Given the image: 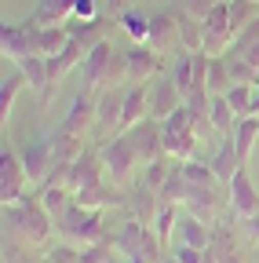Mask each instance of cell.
Segmentation results:
<instances>
[{
  "mask_svg": "<svg viewBox=\"0 0 259 263\" xmlns=\"http://www.w3.org/2000/svg\"><path fill=\"white\" fill-rule=\"evenodd\" d=\"M179 44L183 51H205V29H201V18H190L179 11Z\"/></svg>",
  "mask_w": 259,
  "mask_h": 263,
  "instance_id": "obj_30",
  "label": "cell"
},
{
  "mask_svg": "<svg viewBox=\"0 0 259 263\" xmlns=\"http://www.w3.org/2000/svg\"><path fill=\"white\" fill-rule=\"evenodd\" d=\"M226 103L234 106L237 121H241V117H252V114H255V110H252V103H255V84H234L230 91H226Z\"/></svg>",
  "mask_w": 259,
  "mask_h": 263,
  "instance_id": "obj_35",
  "label": "cell"
},
{
  "mask_svg": "<svg viewBox=\"0 0 259 263\" xmlns=\"http://www.w3.org/2000/svg\"><path fill=\"white\" fill-rule=\"evenodd\" d=\"M95 124H99V99H91V91L84 88V91L73 99V106H70L66 121H62V128H66L70 136H77V139L88 143V132H91Z\"/></svg>",
  "mask_w": 259,
  "mask_h": 263,
  "instance_id": "obj_11",
  "label": "cell"
},
{
  "mask_svg": "<svg viewBox=\"0 0 259 263\" xmlns=\"http://www.w3.org/2000/svg\"><path fill=\"white\" fill-rule=\"evenodd\" d=\"M230 88H234V77H230L226 59H212V66H208V91L212 95H226Z\"/></svg>",
  "mask_w": 259,
  "mask_h": 263,
  "instance_id": "obj_36",
  "label": "cell"
},
{
  "mask_svg": "<svg viewBox=\"0 0 259 263\" xmlns=\"http://www.w3.org/2000/svg\"><path fill=\"white\" fill-rule=\"evenodd\" d=\"M255 4H259V0H255Z\"/></svg>",
  "mask_w": 259,
  "mask_h": 263,
  "instance_id": "obj_51",
  "label": "cell"
},
{
  "mask_svg": "<svg viewBox=\"0 0 259 263\" xmlns=\"http://www.w3.org/2000/svg\"><path fill=\"white\" fill-rule=\"evenodd\" d=\"M128 136H132L135 154H139L143 164H153V161H161V157H168V154H165V136H161V121L146 117L143 124H135L132 132H128Z\"/></svg>",
  "mask_w": 259,
  "mask_h": 263,
  "instance_id": "obj_13",
  "label": "cell"
},
{
  "mask_svg": "<svg viewBox=\"0 0 259 263\" xmlns=\"http://www.w3.org/2000/svg\"><path fill=\"white\" fill-rule=\"evenodd\" d=\"M103 172H106V164H103V154H95V150H84L70 168H66V186L77 194L91 183H103Z\"/></svg>",
  "mask_w": 259,
  "mask_h": 263,
  "instance_id": "obj_16",
  "label": "cell"
},
{
  "mask_svg": "<svg viewBox=\"0 0 259 263\" xmlns=\"http://www.w3.org/2000/svg\"><path fill=\"white\" fill-rule=\"evenodd\" d=\"M161 263H179V259H175V256H168V259H161Z\"/></svg>",
  "mask_w": 259,
  "mask_h": 263,
  "instance_id": "obj_49",
  "label": "cell"
},
{
  "mask_svg": "<svg viewBox=\"0 0 259 263\" xmlns=\"http://www.w3.org/2000/svg\"><path fill=\"white\" fill-rule=\"evenodd\" d=\"M172 256L179 263H205V249H190V245H175Z\"/></svg>",
  "mask_w": 259,
  "mask_h": 263,
  "instance_id": "obj_42",
  "label": "cell"
},
{
  "mask_svg": "<svg viewBox=\"0 0 259 263\" xmlns=\"http://www.w3.org/2000/svg\"><path fill=\"white\" fill-rule=\"evenodd\" d=\"M226 59V66H230V77H234V84H259V70L245 59V55H223Z\"/></svg>",
  "mask_w": 259,
  "mask_h": 263,
  "instance_id": "obj_37",
  "label": "cell"
},
{
  "mask_svg": "<svg viewBox=\"0 0 259 263\" xmlns=\"http://www.w3.org/2000/svg\"><path fill=\"white\" fill-rule=\"evenodd\" d=\"M66 29H70V37H73L77 44H84V48L91 51V48L99 44V41H106L110 18H103V15H99V18H73V22H70Z\"/></svg>",
  "mask_w": 259,
  "mask_h": 263,
  "instance_id": "obj_21",
  "label": "cell"
},
{
  "mask_svg": "<svg viewBox=\"0 0 259 263\" xmlns=\"http://www.w3.org/2000/svg\"><path fill=\"white\" fill-rule=\"evenodd\" d=\"M106 8H110L113 15H121V11H128V0H106Z\"/></svg>",
  "mask_w": 259,
  "mask_h": 263,
  "instance_id": "obj_47",
  "label": "cell"
},
{
  "mask_svg": "<svg viewBox=\"0 0 259 263\" xmlns=\"http://www.w3.org/2000/svg\"><path fill=\"white\" fill-rule=\"evenodd\" d=\"M84 88L88 91H110L121 77H128V66H124V51L110 41H99L88 55H84Z\"/></svg>",
  "mask_w": 259,
  "mask_h": 263,
  "instance_id": "obj_3",
  "label": "cell"
},
{
  "mask_svg": "<svg viewBox=\"0 0 259 263\" xmlns=\"http://www.w3.org/2000/svg\"><path fill=\"white\" fill-rule=\"evenodd\" d=\"M245 230H248V238H252V241H259V216L245 219Z\"/></svg>",
  "mask_w": 259,
  "mask_h": 263,
  "instance_id": "obj_46",
  "label": "cell"
},
{
  "mask_svg": "<svg viewBox=\"0 0 259 263\" xmlns=\"http://www.w3.org/2000/svg\"><path fill=\"white\" fill-rule=\"evenodd\" d=\"M81 263H117V249H113V241L84 245V249H81Z\"/></svg>",
  "mask_w": 259,
  "mask_h": 263,
  "instance_id": "obj_40",
  "label": "cell"
},
{
  "mask_svg": "<svg viewBox=\"0 0 259 263\" xmlns=\"http://www.w3.org/2000/svg\"><path fill=\"white\" fill-rule=\"evenodd\" d=\"M219 263H245V252H241V245H237V249H230L226 256H219Z\"/></svg>",
  "mask_w": 259,
  "mask_h": 263,
  "instance_id": "obj_45",
  "label": "cell"
},
{
  "mask_svg": "<svg viewBox=\"0 0 259 263\" xmlns=\"http://www.w3.org/2000/svg\"><path fill=\"white\" fill-rule=\"evenodd\" d=\"M124 66H128V81L132 84H150L161 73V55L146 44H132V48H124Z\"/></svg>",
  "mask_w": 259,
  "mask_h": 263,
  "instance_id": "obj_15",
  "label": "cell"
},
{
  "mask_svg": "<svg viewBox=\"0 0 259 263\" xmlns=\"http://www.w3.org/2000/svg\"><path fill=\"white\" fill-rule=\"evenodd\" d=\"M208 117H212V128H215V136H234V128H237V114H234V106L226 103V95H212V110H208Z\"/></svg>",
  "mask_w": 259,
  "mask_h": 263,
  "instance_id": "obj_29",
  "label": "cell"
},
{
  "mask_svg": "<svg viewBox=\"0 0 259 263\" xmlns=\"http://www.w3.org/2000/svg\"><path fill=\"white\" fill-rule=\"evenodd\" d=\"M22 88H29V84H26V73L15 66V70L4 73V81H0V128H4V132H8V117L15 110V99H18Z\"/></svg>",
  "mask_w": 259,
  "mask_h": 263,
  "instance_id": "obj_22",
  "label": "cell"
},
{
  "mask_svg": "<svg viewBox=\"0 0 259 263\" xmlns=\"http://www.w3.org/2000/svg\"><path fill=\"white\" fill-rule=\"evenodd\" d=\"M215 190L212 186H190V194H186V201H183V209L190 212V216H197L201 223H215Z\"/></svg>",
  "mask_w": 259,
  "mask_h": 263,
  "instance_id": "obj_24",
  "label": "cell"
},
{
  "mask_svg": "<svg viewBox=\"0 0 259 263\" xmlns=\"http://www.w3.org/2000/svg\"><path fill=\"white\" fill-rule=\"evenodd\" d=\"M51 230H55V219H51V212L44 209L41 197L26 194L22 201L4 205V238H8L11 245H22V249L44 245Z\"/></svg>",
  "mask_w": 259,
  "mask_h": 263,
  "instance_id": "obj_1",
  "label": "cell"
},
{
  "mask_svg": "<svg viewBox=\"0 0 259 263\" xmlns=\"http://www.w3.org/2000/svg\"><path fill=\"white\" fill-rule=\"evenodd\" d=\"M226 201H230L234 216L237 219H252L259 216V194L252 186V176H248V164H241V172L226 183Z\"/></svg>",
  "mask_w": 259,
  "mask_h": 263,
  "instance_id": "obj_10",
  "label": "cell"
},
{
  "mask_svg": "<svg viewBox=\"0 0 259 263\" xmlns=\"http://www.w3.org/2000/svg\"><path fill=\"white\" fill-rule=\"evenodd\" d=\"M172 157H161V161H153V164H146V172H143V186H150V190H157L161 194V186H165V179H168V172H172V164H168Z\"/></svg>",
  "mask_w": 259,
  "mask_h": 263,
  "instance_id": "obj_39",
  "label": "cell"
},
{
  "mask_svg": "<svg viewBox=\"0 0 259 263\" xmlns=\"http://www.w3.org/2000/svg\"><path fill=\"white\" fill-rule=\"evenodd\" d=\"M161 136H165V154L172 161H193V150H197L201 136L193 128V114L186 106L175 110L168 121H161Z\"/></svg>",
  "mask_w": 259,
  "mask_h": 263,
  "instance_id": "obj_4",
  "label": "cell"
},
{
  "mask_svg": "<svg viewBox=\"0 0 259 263\" xmlns=\"http://www.w3.org/2000/svg\"><path fill=\"white\" fill-rule=\"evenodd\" d=\"M99 154H103V164H106V176H110L117 186H124L128 179L135 176V168L143 164L128 132H121V136H113V139H106V146H103Z\"/></svg>",
  "mask_w": 259,
  "mask_h": 263,
  "instance_id": "obj_5",
  "label": "cell"
},
{
  "mask_svg": "<svg viewBox=\"0 0 259 263\" xmlns=\"http://www.w3.org/2000/svg\"><path fill=\"white\" fill-rule=\"evenodd\" d=\"M179 205L175 201H161V209H157V219H153V230H157V238H161V245H168L172 241V234H175V223H179Z\"/></svg>",
  "mask_w": 259,
  "mask_h": 263,
  "instance_id": "obj_31",
  "label": "cell"
},
{
  "mask_svg": "<svg viewBox=\"0 0 259 263\" xmlns=\"http://www.w3.org/2000/svg\"><path fill=\"white\" fill-rule=\"evenodd\" d=\"M37 22L33 18H26V22H18V26H11V22H4L0 26V55H4V62H22L26 55H37Z\"/></svg>",
  "mask_w": 259,
  "mask_h": 263,
  "instance_id": "obj_9",
  "label": "cell"
},
{
  "mask_svg": "<svg viewBox=\"0 0 259 263\" xmlns=\"http://www.w3.org/2000/svg\"><path fill=\"white\" fill-rule=\"evenodd\" d=\"M157 55H168L179 48V11H153L150 15V44Z\"/></svg>",
  "mask_w": 259,
  "mask_h": 263,
  "instance_id": "obj_14",
  "label": "cell"
},
{
  "mask_svg": "<svg viewBox=\"0 0 259 263\" xmlns=\"http://www.w3.org/2000/svg\"><path fill=\"white\" fill-rule=\"evenodd\" d=\"M4 263H29V259H26V249L8 241V245H4Z\"/></svg>",
  "mask_w": 259,
  "mask_h": 263,
  "instance_id": "obj_44",
  "label": "cell"
},
{
  "mask_svg": "<svg viewBox=\"0 0 259 263\" xmlns=\"http://www.w3.org/2000/svg\"><path fill=\"white\" fill-rule=\"evenodd\" d=\"M212 241V230L208 223H201L197 216H190L186 209L179 212V223H175V245H190V249H208Z\"/></svg>",
  "mask_w": 259,
  "mask_h": 263,
  "instance_id": "obj_18",
  "label": "cell"
},
{
  "mask_svg": "<svg viewBox=\"0 0 259 263\" xmlns=\"http://www.w3.org/2000/svg\"><path fill=\"white\" fill-rule=\"evenodd\" d=\"M29 172H26V164H22V154L15 150H0V205H15L22 201V197L29 194Z\"/></svg>",
  "mask_w": 259,
  "mask_h": 263,
  "instance_id": "obj_8",
  "label": "cell"
},
{
  "mask_svg": "<svg viewBox=\"0 0 259 263\" xmlns=\"http://www.w3.org/2000/svg\"><path fill=\"white\" fill-rule=\"evenodd\" d=\"M186 194H190V183H186V176H183V164H179V168L172 164V172H168L165 186H161V201H175V205H183Z\"/></svg>",
  "mask_w": 259,
  "mask_h": 263,
  "instance_id": "obj_34",
  "label": "cell"
},
{
  "mask_svg": "<svg viewBox=\"0 0 259 263\" xmlns=\"http://www.w3.org/2000/svg\"><path fill=\"white\" fill-rule=\"evenodd\" d=\"M183 176H186L190 186H215L219 183L208 161H183Z\"/></svg>",
  "mask_w": 259,
  "mask_h": 263,
  "instance_id": "obj_38",
  "label": "cell"
},
{
  "mask_svg": "<svg viewBox=\"0 0 259 263\" xmlns=\"http://www.w3.org/2000/svg\"><path fill=\"white\" fill-rule=\"evenodd\" d=\"M172 81H175V88L183 91V99L193 91V77H197V70H193V51H179V59H175V66H172V73H168Z\"/></svg>",
  "mask_w": 259,
  "mask_h": 263,
  "instance_id": "obj_33",
  "label": "cell"
},
{
  "mask_svg": "<svg viewBox=\"0 0 259 263\" xmlns=\"http://www.w3.org/2000/svg\"><path fill=\"white\" fill-rule=\"evenodd\" d=\"M22 164H26L29 179H33V183H41V186H44V183H48V179H51L58 168H66V164L58 161V150H55V139H51V132L22 146Z\"/></svg>",
  "mask_w": 259,
  "mask_h": 263,
  "instance_id": "obj_6",
  "label": "cell"
},
{
  "mask_svg": "<svg viewBox=\"0 0 259 263\" xmlns=\"http://www.w3.org/2000/svg\"><path fill=\"white\" fill-rule=\"evenodd\" d=\"M73 11H77V0H37V8H33L29 18H33L41 29L44 26H70Z\"/></svg>",
  "mask_w": 259,
  "mask_h": 263,
  "instance_id": "obj_17",
  "label": "cell"
},
{
  "mask_svg": "<svg viewBox=\"0 0 259 263\" xmlns=\"http://www.w3.org/2000/svg\"><path fill=\"white\" fill-rule=\"evenodd\" d=\"M121 114H124V91H117V88L103 91V99H99V128L110 139L121 136Z\"/></svg>",
  "mask_w": 259,
  "mask_h": 263,
  "instance_id": "obj_20",
  "label": "cell"
},
{
  "mask_svg": "<svg viewBox=\"0 0 259 263\" xmlns=\"http://www.w3.org/2000/svg\"><path fill=\"white\" fill-rule=\"evenodd\" d=\"M230 139H234V146H237V157H241V164H248V157H252V146H255V139H259V114H252V117H241Z\"/></svg>",
  "mask_w": 259,
  "mask_h": 263,
  "instance_id": "obj_26",
  "label": "cell"
},
{
  "mask_svg": "<svg viewBox=\"0 0 259 263\" xmlns=\"http://www.w3.org/2000/svg\"><path fill=\"white\" fill-rule=\"evenodd\" d=\"M73 18H99V8H95V0H77Z\"/></svg>",
  "mask_w": 259,
  "mask_h": 263,
  "instance_id": "obj_43",
  "label": "cell"
},
{
  "mask_svg": "<svg viewBox=\"0 0 259 263\" xmlns=\"http://www.w3.org/2000/svg\"><path fill=\"white\" fill-rule=\"evenodd\" d=\"M215 4H223V0H183L179 11H183V15H190V18H205Z\"/></svg>",
  "mask_w": 259,
  "mask_h": 263,
  "instance_id": "obj_41",
  "label": "cell"
},
{
  "mask_svg": "<svg viewBox=\"0 0 259 263\" xmlns=\"http://www.w3.org/2000/svg\"><path fill=\"white\" fill-rule=\"evenodd\" d=\"M66 44H70V29L66 26H44V29H37V55L55 59L58 51H66Z\"/></svg>",
  "mask_w": 259,
  "mask_h": 263,
  "instance_id": "obj_27",
  "label": "cell"
},
{
  "mask_svg": "<svg viewBox=\"0 0 259 263\" xmlns=\"http://www.w3.org/2000/svg\"><path fill=\"white\" fill-rule=\"evenodd\" d=\"M117 26L128 33V41H132V44H150V15L128 8V11L117 15Z\"/></svg>",
  "mask_w": 259,
  "mask_h": 263,
  "instance_id": "obj_28",
  "label": "cell"
},
{
  "mask_svg": "<svg viewBox=\"0 0 259 263\" xmlns=\"http://www.w3.org/2000/svg\"><path fill=\"white\" fill-rule=\"evenodd\" d=\"M183 106H186V99L175 88V81L172 77H153V84H150V117L153 121H168Z\"/></svg>",
  "mask_w": 259,
  "mask_h": 263,
  "instance_id": "obj_12",
  "label": "cell"
},
{
  "mask_svg": "<svg viewBox=\"0 0 259 263\" xmlns=\"http://www.w3.org/2000/svg\"><path fill=\"white\" fill-rule=\"evenodd\" d=\"M77 201L84 205V209H110V205H124V194H117L113 186H106V183H91V186H84V190H77L73 194Z\"/></svg>",
  "mask_w": 259,
  "mask_h": 263,
  "instance_id": "obj_25",
  "label": "cell"
},
{
  "mask_svg": "<svg viewBox=\"0 0 259 263\" xmlns=\"http://www.w3.org/2000/svg\"><path fill=\"white\" fill-rule=\"evenodd\" d=\"M201 29H205V55L212 59H223L226 51L234 48V26H230V0L215 4L205 18H201Z\"/></svg>",
  "mask_w": 259,
  "mask_h": 263,
  "instance_id": "obj_7",
  "label": "cell"
},
{
  "mask_svg": "<svg viewBox=\"0 0 259 263\" xmlns=\"http://www.w3.org/2000/svg\"><path fill=\"white\" fill-rule=\"evenodd\" d=\"M37 263H51V259H48V256H44V259H37Z\"/></svg>",
  "mask_w": 259,
  "mask_h": 263,
  "instance_id": "obj_50",
  "label": "cell"
},
{
  "mask_svg": "<svg viewBox=\"0 0 259 263\" xmlns=\"http://www.w3.org/2000/svg\"><path fill=\"white\" fill-rule=\"evenodd\" d=\"M55 230L62 234V241L70 245H99V241H110L106 238V223H103V212L99 209H84L77 197L66 205V212L55 216Z\"/></svg>",
  "mask_w": 259,
  "mask_h": 263,
  "instance_id": "obj_2",
  "label": "cell"
},
{
  "mask_svg": "<svg viewBox=\"0 0 259 263\" xmlns=\"http://www.w3.org/2000/svg\"><path fill=\"white\" fill-rule=\"evenodd\" d=\"M18 70L26 73V84H29V88L41 91L44 99H51V73H48V59H44V55H26V59L18 62Z\"/></svg>",
  "mask_w": 259,
  "mask_h": 263,
  "instance_id": "obj_23",
  "label": "cell"
},
{
  "mask_svg": "<svg viewBox=\"0 0 259 263\" xmlns=\"http://www.w3.org/2000/svg\"><path fill=\"white\" fill-rule=\"evenodd\" d=\"M208 164H212V172H215V179H219L223 186L241 172V157H237V146H234V139H230V136L219 143V150L208 157Z\"/></svg>",
  "mask_w": 259,
  "mask_h": 263,
  "instance_id": "obj_19",
  "label": "cell"
},
{
  "mask_svg": "<svg viewBox=\"0 0 259 263\" xmlns=\"http://www.w3.org/2000/svg\"><path fill=\"white\" fill-rule=\"evenodd\" d=\"M252 110L259 114V84H255V103H252Z\"/></svg>",
  "mask_w": 259,
  "mask_h": 263,
  "instance_id": "obj_48",
  "label": "cell"
},
{
  "mask_svg": "<svg viewBox=\"0 0 259 263\" xmlns=\"http://www.w3.org/2000/svg\"><path fill=\"white\" fill-rule=\"evenodd\" d=\"M259 18V4L255 0H230V26H234V41Z\"/></svg>",
  "mask_w": 259,
  "mask_h": 263,
  "instance_id": "obj_32",
  "label": "cell"
}]
</instances>
